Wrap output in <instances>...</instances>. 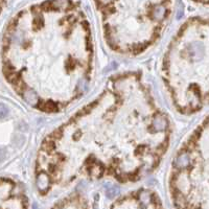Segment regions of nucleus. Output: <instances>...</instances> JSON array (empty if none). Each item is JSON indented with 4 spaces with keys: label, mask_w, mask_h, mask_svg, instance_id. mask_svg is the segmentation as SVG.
<instances>
[{
    "label": "nucleus",
    "mask_w": 209,
    "mask_h": 209,
    "mask_svg": "<svg viewBox=\"0 0 209 209\" xmlns=\"http://www.w3.org/2000/svg\"><path fill=\"white\" fill-rule=\"evenodd\" d=\"M170 136V120L141 74L114 76L102 94L43 140L38 188L45 194L79 176L138 180L158 166Z\"/></svg>",
    "instance_id": "1"
},
{
    "label": "nucleus",
    "mask_w": 209,
    "mask_h": 209,
    "mask_svg": "<svg viewBox=\"0 0 209 209\" xmlns=\"http://www.w3.org/2000/svg\"><path fill=\"white\" fill-rule=\"evenodd\" d=\"M3 73L29 106L57 113L84 93L93 67L90 24L71 0H47L11 21Z\"/></svg>",
    "instance_id": "2"
},
{
    "label": "nucleus",
    "mask_w": 209,
    "mask_h": 209,
    "mask_svg": "<svg viewBox=\"0 0 209 209\" xmlns=\"http://www.w3.org/2000/svg\"><path fill=\"white\" fill-rule=\"evenodd\" d=\"M208 39L207 20L192 18L183 24L164 56V82L182 114L196 113L207 104Z\"/></svg>",
    "instance_id": "3"
},
{
    "label": "nucleus",
    "mask_w": 209,
    "mask_h": 209,
    "mask_svg": "<svg viewBox=\"0 0 209 209\" xmlns=\"http://www.w3.org/2000/svg\"><path fill=\"white\" fill-rule=\"evenodd\" d=\"M208 137V121L205 118L174 159L170 190L180 209H207Z\"/></svg>",
    "instance_id": "4"
},
{
    "label": "nucleus",
    "mask_w": 209,
    "mask_h": 209,
    "mask_svg": "<svg viewBox=\"0 0 209 209\" xmlns=\"http://www.w3.org/2000/svg\"><path fill=\"white\" fill-rule=\"evenodd\" d=\"M8 109L5 105L0 104V119H3L8 116Z\"/></svg>",
    "instance_id": "5"
},
{
    "label": "nucleus",
    "mask_w": 209,
    "mask_h": 209,
    "mask_svg": "<svg viewBox=\"0 0 209 209\" xmlns=\"http://www.w3.org/2000/svg\"><path fill=\"white\" fill-rule=\"evenodd\" d=\"M4 151L2 149H0V161H2V159L4 158Z\"/></svg>",
    "instance_id": "6"
}]
</instances>
